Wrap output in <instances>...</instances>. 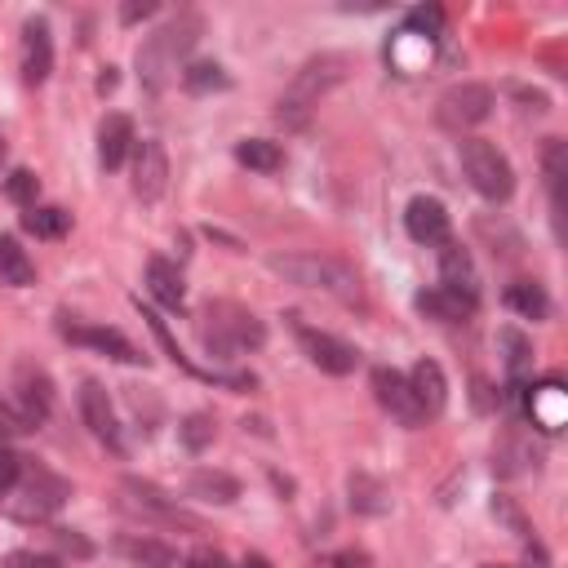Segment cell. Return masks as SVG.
<instances>
[{
  "instance_id": "1",
  "label": "cell",
  "mask_w": 568,
  "mask_h": 568,
  "mask_svg": "<svg viewBox=\"0 0 568 568\" xmlns=\"http://www.w3.org/2000/svg\"><path fill=\"white\" fill-rule=\"evenodd\" d=\"M266 266H271L280 280H288V284L320 288V293L337 297L342 306H359V311H364V284H359V275H355L346 262H337V257H324V253H275Z\"/></svg>"
},
{
  "instance_id": "2",
  "label": "cell",
  "mask_w": 568,
  "mask_h": 568,
  "mask_svg": "<svg viewBox=\"0 0 568 568\" xmlns=\"http://www.w3.org/2000/svg\"><path fill=\"white\" fill-rule=\"evenodd\" d=\"M200 31H204L200 13L182 9L173 22H164L160 31H151V36L142 40V49H138V75H142V84H146L151 93H160V89L169 84L178 58L191 53V44L200 40Z\"/></svg>"
},
{
  "instance_id": "3",
  "label": "cell",
  "mask_w": 568,
  "mask_h": 568,
  "mask_svg": "<svg viewBox=\"0 0 568 568\" xmlns=\"http://www.w3.org/2000/svg\"><path fill=\"white\" fill-rule=\"evenodd\" d=\"M200 342H204L209 355L231 359V355H240V351H257V346L266 342V328H262V320H257L248 306H240V302H209V306L200 311Z\"/></svg>"
},
{
  "instance_id": "4",
  "label": "cell",
  "mask_w": 568,
  "mask_h": 568,
  "mask_svg": "<svg viewBox=\"0 0 568 568\" xmlns=\"http://www.w3.org/2000/svg\"><path fill=\"white\" fill-rule=\"evenodd\" d=\"M342 75H346V58H342V53H320V58H311V62L293 75L288 93L280 98V120H284V124H306L311 106H315Z\"/></svg>"
},
{
  "instance_id": "5",
  "label": "cell",
  "mask_w": 568,
  "mask_h": 568,
  "mask_svg": "<svg viewBox=\"0 0 568 568\" xmlns=\"http://www.w3.org/2000/svg\"><path fill=\"white\" fill-rule=\"evenodd\" d=\"M120 506L146 524H164V528H186V532H204V519L191 515L186 506H178V497H169L160 484L151 479H138V475H124L120 479Z\"/></svg>"
},
{
  "instance_id": "6",
  "label": "cell",
  "mask_w": 568,
  "mask_h": 568,
  "mask_svg": "<svg viewBox=\"0 0 568 568\" xmlns=\"http://www.w3.org/2000/svg\"><path fill=\"white\" fill-rule=\"evenodd\" d=\"M462 169H466L470 186H475L484 200H493V204L510 200V191H515V169H510V160H506L488 138H466V142H462Z\"/></svg>"
},
{
  "instance_id": "7",
  "label": "cell",
  "mask_w": 568,
  "mask_h": 568,
  "mask_svg": "<svg viewBox=\"0 0 568 568\" xmlns=\"http://www.w3.org/2000/svg\"><path fill=\"white\" fill-rule=\"evenodd\" d=\"M488 115H493V89L479 84V80H462V84L444 89L439 102H435V120L453 133H466V129L484 124Z\"/></svg>"
},
{
  "instance_id": "8",
  "label": "cell",
  "mask_w": 568,
  "mask_h": 568,
  "mask_svg": "<svg viewBox=\"0 0 568 568\" xmlns=\"http://www.w3.org/2000/svg\"><path fill=\"white\" fill-rule=\"evenodd\" d=\"M288 324H293V333H297V346L306 351V359H311L320 373H328V377H346V373H355L359 351H355L351 342H342L337 333L311 328V324H302L297 315H288Z\"/></svg>"
},
{
  "instance_id": "9",
  "label": "cell",
  "mask_w": 568,
  "mask_h": 568,
  "mask_svg": "<svg viewBox=\"0 0 568 568\" xmlns=\"http://www.w3.org/2000/svg\"><path fill=\"white\" fill-rule=\"evenodd\" d=\"M169 186V155L155 138H142L133 142V195L142 204H155Z\"/></svg>"
},
{
  "instance_id": "10",
  "label": "cell",
  "mask_w": 568,
  "mask_h": 568,
  "mask_svg": "<svg viewBox=\"0 0 568 568\" xmlns=\"http://www.w3.org/2000/svg\"><path fill=\"white\" fill-rule=\"evenodd\" d=\"M373 395H377V404L395 417V422H404V426H422L426 417H422V408H417V399H413V386H408V377L399 373V368H386V364H377L373 368Z\"/></svg>"
},
{
  "instance_id": "11",
  "label": "cell",
  "mask_w": 568,
  "mask_h": 568,
  "mask_svg": "<svg viewBox=\"0 0 568 568\" xmlns=\"http://www.w3.org/2000/svg\"><path fill=\"white\" fill-rule=\"evenodd\" d=\"M80 417L84 426L93 430V439H102L111 453H124V435H120V422H115V408L102 390V382H80Z\"/></svg>"
},
{
  "instance_id": "12",
  "label": "cell",
  "mask_w": 568,
  "mask_h": 568,
  "mask_svg": "<svg viewBox=\"0 0 568 568\" xmlns=\"http://www.w3.org/2000/svg\"><path fill=\"white\" fill-rule=\"evenodd\" d=\"M22 515H36V519H44V515H53L67 497H71V484L62 479V475H53V470H44V466H22Z\"/></svg>"
},
{
  "instance_id": "13",
  "label": "cell",
  "mask_w": 568,
  "mask_h": 568,
  "mask_svg": "<svg viewBox=\"0 0 568 568\" xmlns=\"http://www.w3.org/2000/svg\"><path fill=\"white\" fill-rule=\"evenodd\" d=\"M49 71H53V31L44 18H27L22 22V80L44 84Z\"/></svg>"
},
{
  "instance_id": "14",
  "label": "cell",
  "mask_w": 568,
  "mask_h": 568,
  "mask_svg": "<svg viewBox=\"0 0 568 568\" xmlns=\"http://www.w3.org/2000/svg\"><path fill=\"white\" fill-rule=\"evenodd\" d=\"M448 209L435 200V195H413L408 209H404V231L417 240V244H448Z\"/></svg>"
},
{
  "instance_id": "15",
  "label": "cell",
  "mask_w": 568,
  "mask_h": 568,
  "mask_svg": "<svg viewBox=\"0 0 568 568\" xmlns=\"http://www.w3.org/2000/svg\"><path fill=\"white\" fill-rule=\"evenodd\" d=\"M408 386H413V399L422 408V417H439L444 404H448V382H444V368L435 359H417L413 373H408Z\"/></svg>"
},
{
  "instance_id": "16",
  "label": "cell",
  "mask_w": 568,
  "mask_h": 568,
  "mask_svg": "<svg viewBox=\"0 0 568 568\" xmlns=\"http://www.w3.org/2000/svg\"><path fill=\"white\" fill-rule=\"evenodd\" d=\"M18 413H22V422L27 426H40L44 417H49V408H53V386H49V377L40 373V368H18V404H13Z\"/></svg>"
},
{
  "instance_id": "17",
  "label": "cell",
  "mask_w": 568,
  "mask_h": 568,
  "mask_svg": "<svg viewBox=\"0 0 568 568\" xmlns=\"http://www.w3.org/2000/svg\"><path fill=\"white\" fill-rule=\"evenodd\" d=\"M528 413H532V422H537L541 430L555 435V430L568 422V395H564V382H559V377H546V382L528 386Z\"/></svg>"
},
{
  "instance_id": "18",
  "label": "cell",
  "mask_w": 568,
  "mask_h": 568,
  "mask_svg": "<svg viewBox=\"0 0 568 568\" xmlns=\"http://www.w3.org/2000/svg\"><path fill=\"white\" fill-rule=\"evenodd\" d=\"M133 120L129 115H106L98 124V160L102 169H120L129 155H133Z\"/></svg>"
},
{
  "instance_id": "19",
  "label": "cell",
  "mask_w": 568,
  "mask_h": 568,
  "mask_svg": "<svg viewBox=\"0 0 568 568\" xmlns=\"http://www.w3.org/2000/svg\"><path fill=\"white\" fill-rule=\"evenodd\" d=\"M71 342H80V346H93V351H102V355H111V359H120V364H142L146 355L120 333V328H75V324H67L62 328Z\"/></svg>"
},
{
  "instance_id": "20",
  "label": "cell",
  "mask_w": 568,
  "mask_h": 568,
  "mask_svg": "<svg viewBox=\"0 0 568 568\" xmlns=\"http://www.w3.org/2000/svg\"><path fill=\"white\" fill-rule=\"evenodd\" d=\"M439 275H444V288L479 302V280H475V266H470V253L462 244H444L439 253Z\"/></svg>"
},
{
  "instance_id": "21",
  "label": "cell",
  "mask_w": 568,
  "mask_h": 568,
  "mask_svg": "<svg viewBox=\"0 0 568 568\" xmlns=\"http://www.w3.org/2000/svg\"><path fill=\"white\" fill-rule=\"evenodd\" d=\"M115 550H120L129 564H138V568H178V550H173L169 541H160V537H138V532H129V537L115 541Z\"/></svg>"
},
{
  "instance_id": "22",
  "label": "cell",
  "mask_w": 568,
  "mask_h": 568,
  "mask_svg": "<svg viewBox=\"0 0 568 568\" xmlns=\"http://www.w3.org/2000/svg\"><path fill=\"white\" fill-rule=\"evenodd\" d=\"M146 288H151V297H155L160 306H173V311H182V302H186V284H182V271H178L169 257H151V262H146Z\"/></svg>"
},
{
  "instance_id": "23",
  "label": "cell",
  "mask_w": 568,
  "mask_h": 568,
  "mask_svg": "<svg viewBox=\"0 0 568 568\" xmlns=\"http://www.w3.org/2000/svg\"><path fill=\"white\" fill-rule=\"evenodd\" d=\"M417 311L430 315V320H439V324H457V320H466L475 311V302L462 297V293H453V288H444V284H435V288L417 293Z\"/></svg>"
},
{
  "instance_id": "24",
  "label": "cell",
  "mask_w": 568,
  "mask_h": 568,
  "mask_svg": "<svg viewBox=\"0 0 568 568\" xmlns=\"http://www.w3.org/2000/svg\"><path fill=\"white\" fill-rule=\"evenodd\" d=\"M186 493L200 497V501H213V506H231V501L240 497V479L226 475V470L204 466V470H195V475L186 479Z\"/></svg>"
},
{
  "instance_id": "25",
  "label": "cell",
  "mask_w": 568,
  "mask_h": 568,
  "mask_svg": "<svg viewBox=\"0 0 568 568\" xmlns=\"http://www.w3.org/2000/svg\"><path fill=\"white\" fill-rule=\"evenodd\" d=\"M541 178H546V191H550V204H555V217L564 209V178H568V146L564 138H546L541 146Z\"/></svg>"
},
{
  "instance_id": "26",
  "label": "cell",
  "mask_w": 568,
  "mask_h": 568,
  "mask_svg": "<svg viewBox=\"0 0 568 568\" xmlns=\"http://www.w3.org/2000/svg\"><path fill=\"white\" fill-rule=\"evenodd\" d=\"M497 346L506 351V377H510L515 386H524L528 373H532V342H528L519 328H501V333H497Z\"/></svg>"
},
{
  "instance_id": "27",
  "label": "cell",
  "mask_w": 568,
  "mask_h": 568,
  "mask_svg": "<svg viewBox=\"0 0 568 568\" xmlns=\"http://www.w3.org/2000/svg\"><path fill=\"white\" fill-rule=\"evenodd\" d=\"M0 280L13 288H27L36 280V262L27 257V248L13 235H0Z\"/></svg>"
},
{
  "instance_id": "28",
  "label": "cell",
  "mask_w": 568,
  "mask_h": 568,
  "mask_svg": "<svg viewBox=\"0 0 568 568\" xmlns=\"http://www.w3.org/2000/svg\"><path fill=\"white\" fill-rule=\"evenodd\" d=\"M235 160L253 173H275L284 164V151L271 138H244V142H235Z\"/></svg>"
},
{
  "instance_id": "29",
  "label": "cell",
  "mask_w": 568,
  "mask_h": 568,
  "mask_svg": "<svg viewBox=\"0 0 568 568\" xmlns=\"http://www.w3.org/2000/svg\"><path fill=\"white\" fill-rule=\"evenodd\" d=\"M506 306L519 311L524 320H546L550 315V297H546V288L537 280H515L506 288Z\"/></svg>"
},
{
  "instance_id": "30",
  "label": "cell",
  "mask_w": 568,
  "mask_h": 568,
  "mask_svg": "<svg viewBox=\"0 0 568 568\" xmlns=\"http://www.w3.org/2000/svg\"><path fill=\"white\" fill-rule=\"evenodd\" d=\"M351 506L359 515H382L390 506V497H386V488L373 475H351Z\"/></svg>"
},
{
  "instance_id": "31",
  "label": "cell",
  "mask_w": 568,
  "mask_h": 568,
  "mask_svg": "<svg viewBox=\"0 0 568 568\" xmlns=\"http://www.w3.org/2000/svg\"><path fill=\"white\" fill-rule=\"evenodd\" d=\"M213 435H217V422H213L209 413H191V417H182V426H178V439H182L191 453L209 448V444H213Z\"/></svg>"
},
{
  "instance_id": "32",
  "label": "cell",
  "mask_w": 568,
  "mask_h": 568,
  "mask_svg": "<svg viewBox=\"0 0 568 568\" xmlns=\"http://www.w3.org/2000/svg\"><path fill=\"white\" fill-rule=\"evenodd\" d=\"M182 84H186L191 93H209V89H226L231 80H226V71H222L217 62H191V67L182 71Z\"/></svg>"
},
{
  "instance_id": "33",
  "label": "cell",
  "mask_w": 568,
  "mask_h": 568,
  "mask_svg": "<svg viewBox=\"0 0 568 568\" xmlns=\"http://www.w3.org/2000/svg\"><path fill=\"white\" fill-rule=\"evenodd\" d=\"M22 226H27L31 235H40V240H53V235H62V231L71 226V213H62V209H31V213L22 217Z\"/></svg>"
},
{
  "instance_id": "34",
  "label": "cell",
  "mask_w": 568,
  "mask_h": 568,
  "mask_svg": "<svg viewBox=\"0 0 568 568\" xmlns=\"http://www.w3.org/2000/svg\"><path fill=\"white\" fill-rule=\"evenodd\" d=\"M4 191H9V200H13V204H27V209H36V195H40V178H36L31 169H13V173L4 178Z\"/></svg>"
},
{
  "instance_id": "35",
  "label": "cell",
  "mask_w": 568,
  "mask_h": 568,
  "mask_svg": "<svg viewBox=\"0 0 568 568\" xmlns=\"http://www.w3.org/2000/svg\"><path fill=\"white\" fill-rule=\"evenodd\" d=\"M138 311H142V320H146V328H151V333H155V342H160V346H164V355H169V359H173V364H178V368H186V373H195V368H191V359H186V355H182V351H178V342H173V337H169V328H164V320H160V315H155V311H151V306H142V302H138Z\"/></svg>"
},
{
  "instance_id": "36",
  "label": "cell",
  "mask_w": 568,
  "mask_h": 568,
  "mask_svg": "<svg viewBox=\"0 0 568 568\" xmlns=\"http://www.w3.org/2000/svg\"><path fill=\"white\" fill-rule=\"evenodd\" d=\"M0 568H62L58 555H44V550H9L0 559Z\"/></svg>"
},
{
  "instance_id": "37",
  "label": "cell",
  "mask_w": 568,
  "mask_h": 568,
  "mask_svg": "<svg viewBox=\"0 0 568 568\" xmlns=\"http://www.w3.org/2000/svg\"><path fill=\"white\" fill-rule=\"evenodd\" d=\"M27 430H31V426L22 422V413H18L13 404L0 399V448H9V444H13L18 435H27Z\"/></svg>"
},
{
  "instance_id": "38",
  "label": "cell",
  "mask_w": 568,
  "mask_h": 568,
  "mask_svg": "<svg viewBox=\"0 0 568 568\" xmlns=\"http://www.w3.org/2000/svg\"><path fill=\"white\" fill-rule=\"evenodd\" d=\"M18 479H22V457L9 453V448H0V493L18 488Z\"/></svg>"
},
{
  "instance_id": "39",
  "label": "cell",
  "mask_w": 568,
  "mask_h": 568,
  "mask_svg": "<svg viewBox=\"0 0 568 568\" xmlns=\"http://www.w3.org/2000/svg\"><path fill=\"white\" fill-rule=\"evenodd\" d=\"M315 568H373V559H368L364 550H337V555L320 559Z\"/></svg>"
},
{
  "instance_id": "40",
  "label": "cell",
  "mask_w": 568,
  "mask_h": 568,
  "mask_svg": "<svg viewBox=\"0 0 568 568\" xmlns=\"http://www.w3.org/2000/svg\"><path fill=\"white\" fill-rule=\"evenodd\" d=\"M155 13V0H124L120 4V22L124 27H138V22H146Z\"/></svg>"
},
{
  "instance_id": "41",
  "label": "cell",
  "mask_w": 568,
  "mask_h": 568,
  "mask_svg": "<svg viewBox=\"0 0 568 568\" xmlns=\"http://www.w3.org/2000/svg\"><path fill=\"white\" fill-rule=\"evenodd\" d=\"M58 546H62L67 555H75V559H89V555H93V546H89L80 532H71V528H58Z\"/></svg>"
},
{
  "instance_id": "42",
  "label": "cell",
  "mask_w": 568,
  "mask_h": 568,
  "mask_svg": "<svg viewBox=\"0 0 568 568\" xmlns=\"http://www.w3.org/2000/svg\"><path fill=\"white\" fill-rule=\"evenodd\" d=\"M191 568H226V555L204 546V550H195V555H191Z\"/></svg>"
},
{
  "instance_id": "43",
  "label": "cell",
  "mask_w": 568,
  "mask_h": 568,
  "mask_svg": "<svg viewBox=\"0 0 568 568\" xmlns=\"http://www.w3.org/2000/svg\"><path fill=\"white\" fill-rule=\"evenodd\" d=\"M111 89H115V71H111V67H106V71H102V75H98V93H111Z\"/></svg>"
},
{
  "instance_id": "44",
  "label": "cell",
  "mask_w": 568,
  "mask_h": 568,
  "mask_svg": "<svg viewBox=\"0 0 568 568\" xmlns=\"http://www.w3.org/2000/svg\"><path fill=\"white\" fill-rule=\"evenodd\" d=\"M240 568H271V559H266V555H244Z\"/></svg>"
},
{
  "instance_id": "45",
  "label": "cell",
  "mask_w": 568,
  "mask_h": 568,
  "mask_svg": "<svg viewBox=\"0 0 568 568\" xmlns=\"http://www.w3.org/2000/svg\"><path fill=\"white\" fill-rule=\"evenodd\" d=\"M4 155H9V142H4V133H0V169H4Z\"/></svg>"
}]
</instances>
